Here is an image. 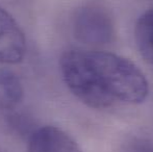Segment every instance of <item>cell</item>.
I'll return each instance as SVG.
<instances>
[{
  "label": "cell",
  "mask_w": 153,
  "mask_h": 152,
  "mask_svg": "<svg viewBox=\"0 0 153 152\" xmlns=\"http://www.w3.org/2000/svg\"><path fill=\"white\" fill-rule=\"evenodd\" d=\"M59 69L69 91L94 110L137 105L149 94V83L143 71L116 53L69 49L62 54Z\"/></svg>",
  "instance_id": "obj_1"
},
{
  "label": "cell",
  "mask_w": 153,
  "mask_h": 152,
  "mask_svg": "<svg viewBox=\"0 0 153 152\" xmlns=\"http://www.w3.org/2000/svg\"><path fill=\"white\" fill-rule=\"evenodd\" d=\"M72 33L78 42L91 47L111 44L116 26L111 12L105 4L89 1L75 10L71 21Z\"/></svg>",
  "instance_id": "obj_2"
},
{
  "label": "cell",
  "mask_w": 153,
  "mask_h": 152,
  "mask_svg": "<svg viewBox=\"0 0 153 152\" xmlns=\"http://www.w3.org/2000/svg\"><path fill=\"white\" fill-rule=\"evenodd\" d=\"M27 46L22 28L16 19L0 6V64L16 65L24 59Z\"/></svg>",
  "instance_id": "obj_3"
},
{
  "label": "cell",
  "mask_w": 153,
  "mask_h": 152,
  "mask_svg": "<svg viewBox=\"0 0 153 152\" xmlns=\"http://www.w3.org/2000/svg\"><path fill=\"white\" fill-rule=\"evenodd\" d=\"M28 152H83L77 142L62 128L42 126L31 133Z\"/></svg>",
  "instance_id": "obj_4"
},
{
  "label": "cell",
  "mask_w": 153,
  "mask_h": 152,
  "mask_svg": "<svg viewBox=\"0 0 153 152\" xmlns=\"http://www.w3.org/2000/svg\"><path fill=\"white\" fill-rule=\"evenodd\" d=\"M24 89L16 73L0 64V110H14L22 102Z\"/></svg>",
  "instance_id": "obj_5"
},
{
  "label": "cell",
  "mask_w": 153,
  "mask_h": 152,
  "mask_svg": "<svg viewBox=\"0 0 153 152\" xmlns=\"http://www.w3.org/2000/svg\"><path fill=\"white\" fill-rule=\"evenodd\" d=\"M134 41L142 57L153 66V6L146 10L137 20Z\"/></svg>",
  "instance_id": "obj_6"
},
{
  "label": "cell",
  "mask_w": 153,
  "mask_h": 152,
  "mask_svg": "<svg viewBox=\"0 0 153 152\" xmlns=\"http://www.w3.org/2000/svg\"><path fill=\"white\" fill-rule=\"evenodd\" d=\"M121 152H153V143L145 139H132L123 146Z\"/></svg>",
  "instance_id": "obj_7"
},
{
  "label": "cell",
  "mask_w": 153,
  "mask_h": 152,
  "mask_svg": "<svg viewBox=\"0 0 153 152\" xmlns=\"http://www.w3.org/2000/svg\"><path fill=\"white\" fill-rule=\"evenodd\" d=\"M0 152H6V151H4L3 149H1V148H0Z\"/></svg>",
  "instance_id": "obj_8"
}]
</instances>
